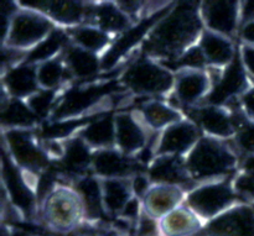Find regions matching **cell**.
<instances>
[{
  "label": "cell",
  "instance_id": "28",
  "mask_svg": "<svg viewBox=\"0 0 254 236\" xmlns=\"http://www.w3.org/2000/svg\"><path fill=\"white\" fill-rule=\"evenodd\" d=\"M103 207L107 214L121 215L127 203L134 197L130 181L126 178L101 180Z\"/></svg>",
  "mask_w": 254,
  "mask_h": 236
},
{
  "label": "cell",
  "instance_id": "34",
  "mask_svg": "<svg viewBox=\"0 0 254 236\" xmlns=\"http://www.w3.org/2000/svg\"><path fill=\"white\" fill-rule=\"evenodd\" d=\"M37 119L29 105L20 99H9L7 103H2L1 123L7 130L27 129L34 125Z\"/></svg>",
  "mask_w": 254,
  "mask_h": 236
},
{
  "label": "cell",
  "instance_id": "22",
  "mask_svg": "<svg viewBox=\"0 0 254 236\" xmlns=\"http://www.w3.org/2000/svg\"><path fill=\"white\" fill-rule=\"evenodd\" d=\"M2 83L12 99H29L40 91L37 82V66L20 63L6 69Z\"/></svg>",
  "mask_w": 254,
  "mask_h": 236
},
{
  "label": "cell",
  "instance_id": "27",
  "mask_svg": "<svg viewBox=\"0 0 254 236\" xmlns=\"http://www.w3.org/2000/svg\"><path fill=\"white\" fill-rule=\"evenodd\" d=\"M91 25L99 27L107 34H123L130 29L134 22L122 11L116 2H101L94 5L91 16Z\"/></svg>",
  "mask_w": 254,
  "mask_h": 236
},
{
  "label": "cell",
  "instance_id": "40",
  "mask_svg": "<svg viewBox=\"0 0 254 236\" xmlns=\"http://www.w3.org/2000/svg\"><path fill=\"white\" fill-rule=\"evenodd\" d=\"M233 188L241 199H245L247 203L254 202V172L245 171L237 176Z\"/></svg>",
  "mask_w": 254,
  "mask_h": 236
},
{
  "label": "cell",
  "instance_id": "45",
  "mask_svg": "<svg viewBox=\"0 0 254 236\" xmlns=\"http://www.w3.org/2000/svg\"><path fill=\"white\" fill-rule=\"evenodd\" d=\"M240 104L243 114L250 120L254 121V84L250 87L242 95L240 96Z\"/></svg>",
  "mask_w": 254,
  "mask_h": 236
},
{
  "label": "cell",
  "instance_id": "48",
  "mask_svg": "<svg viewBox=\"0 0 254 236\" xmlns=\"http://www.w3.org/2000/svg\"><path fill=\"white\" fill-rule=\"evenodd\" d=\"M240 36L243 44L254 47V20L241 25Z\"/></svg>",
  "mask_w": 254,
  "mask_h": 236
},
{
  "label": "cell",
  "instance_id": "32",
  "mask_svg": "<svg viewBox=\"0 0 254 236\" xmlns=\"http://www.w3.org/2000/svg\"><path fill=\"white\" fill-rule=\"evenodd\" d=\"M61 160L62 166L67 172L81 175L87 168L92 167L93 153L83 139L77 136L64 145V152Z\"/></svg>",
  "mask_w": 254,
  "mask_h": 236
},
{
  "label": "cell",
  "instance_id": "17",
  "mask_svg": "<svg viewBox=\"0 0 254 236\" xmlns=\"http://www.w3.org/2000/svg\"><path fill=\"white\" fill-rule=\"evenodd\" d=\"M174 88L179 103L185 106H193L207 98L212 89V81L207 72L185 69L179 72Z\"/></svg>",
  "mask_w": 254,
  "mask_h": 236
},
{
  "label": "cell",
  "instance_id": "12",
  "mask_svg": "<svg viewBox=\"0 0 254 236\" xmlns=\"http://www.w3.org/2000/svg\"><path fill=\"white\" fill-rule=\"evenodd\" d=\"M197 236H254V209L246 203L235 205L210 220Z\"/></svg>",
  "mask_w": 254,
  "mask_h": 236
},
{
  "label": "cell",
  "instance_id": "5",
  "mask_svg": "<svg viewBox=\"0 0 254 236\" xmlns=\"http://www.w3.org/2000/svg\"><path fill=\"white\" fill-rule=\"evenodd\" d=\"M56 29L50 17L36 10L20 7L10 22L2 46L29 52Z\"/></svg>",
  "mask_w": 254,
  "mask_h": 236
},
{
  "label": "cell",
  "instance_id": "23",
  "mask_svg": "<svg viewBox=\"0 0 254 236\" xmlns=\"http://www.w3.org/2000/svg\"><path fill=\"white\" fill-rule=\"evenodd\" d=\"M159 227L161 236H197L205 225L188 205H180L161 218Z\"/></svg>",
  "mask_w": 254,
  "mask_h": 236
},
{
  "label": "cell",
  "instance_id": "35",
  "mask_svg": "<svg viewBox=\"0 0 254 236\" xmlns=\"http://www.w3.org/2000/svg\"><path fill=\"white\" fill-rule=\"evenodd\" d=\"M69 76L62 54L37 66V82L41 89L56 91Z\"/></svg>",
  "mask_w": 254,
  "mask_h": 236
},
{
  "label": "cell",
  "instance_id": "44",
  "mask_svg": "<svg viewBox=\"0 0 254 236\" xmlns=\"http://www.w3.org/2000/svg\"><path fill=\"white\" fill-rule=\"evenodd\" d=\"M130 185L134 197L140 198V199L143 200V198L145 197L148 190L150 189L151 181L150 178H149V176L143 175V173H136V175L131 178Z\"/></svg>",
  "mask_w": 254,
  "mask_h": 236
},
{
  "label": "cell",
  "instance_id": "37",
  "mask_svg": "<svg viewBox=\"0 0 254 236\" xmlns=\"http://www.w3.org/2000/svg\"><path fill=\"white\" fill-rule=\"evenodd\" d=\"M164 67L171 71V68H175L180 71H185V69H201L203 71L206 66H208L207 61H206L203 52L198 45H193L190 48L186 49L179 58L174 59V61L168 62H160Z\"/></svg>",
  "mask_w": 254,
  "mask_h": 236
},
{
  "label": "cell",
  "instance_id": "47",
  "mask_svg": "<svg viewBox=\"0 0 254 236\" xmlns=\"http://www.w3.org/2000/svg\"><path fill=\"white\" fill-rule=\"evenodd\" d=\"M241 57H242L243 64H245L248 74L254 78V47L243 45V47L241 48Z\"/></svg>",
  "mask_w": 254,
  "mask_h": 236
},
{
  "label": "cell",
  "instance_id": "11",
  "mask_svg": "<svg viewBox=\"0 0 254 236\" xmlns=\"http://www.w3.org/2000/svg\"><path fill=\"white\" fill-rule=\"evenodd\" d=\"M20 6L36 10L42 12L47 17L64 26L74 27L83 25V22L91 21L92 11L94 4L86 1H68V0H31V1H20Z\"/></svg>",
  "mask_w": 254,
  "mask_h": 236
},
{
  "label": "cell",
  "instance_id": "24",
  "mask_svg": "<svg viewBox=\"0 0 254 236\" xmlns=\"http://www.w3.org/2000/svg\"><path fill=\"white\" fill-rule=\"evenodd\" d=\"M198 46L202 49L208 66L216 68H226L237 54L231 39L207 29L203 30Z\"/></svg>",
  "mask_w": 254,
  "mask_h": 236
},
{
  "label": "cell",
  "instance_id": "43",
  "mask_svg": "<svg viewBox=\"0 0 254 236\" xmlns=\"http://www.w3.org/2000/svg\"><path fill=\"white\" fill-rule=\"evenodd\" d=\"M116 4L134 24L139 22V16L141 15V11L146 10V2L144 1H118Z\"/></svg>",
  "mask_w": 254,
  "mask_h": 236
},
{
  "label": "cell",
  "instance_id": "49",
  "mask_svg": "<svg viewBox=\"0 0 254 236\" xmlns=\"http://www.w3.org/2000/svg\"><path fill=\"white\" fill-rule=\"evenodd\" d=\"M254 20V0L241 2V25Z\"/></svg>",
  "mask_w": 254,
  "mask_h": 236
},
{
  "label": "cell",
  "instance_id": "1",
  "mask_svg": "<svg viewBox=\"0 0 254 236\" xmlns=\"http://www.w3.org/2000/svg\"><path fill=\"white\" fill-rule=\"evenodd\" d=\"M203 32L201 4L180 1L155 25L143 44V51L159 62L174 61Z\"/></svg>",
  "mask_w": 254,
  "mask_h": 236
},
{
  "label": "cell",
  "instance_id": "15",
  "mask_svg": "<svg viewBox=\"0 0 254 236\" xmlns=\"http://www.w3.org/2000/svg\"><path fill=\"white\" fill-rule=\"evenodd\" d=\"M116 119V145L124 155L139 153L148 146V131L143 119L136 114L119 113Z\"/></svg>",
  "mask_w": 254,
  "mask_h": 236
},
{
  "label": "cell",
  "instance_id": "20",
  "mask_svg": "<svg viewBox=\"0 0 254 236\" xmlns=\"http://www.w3.org/2000/svg\"><path fill=\"white\" fill-rule=\"evenodd\" d=\"M183 199L184 190L179 186L153 185L143 198V210L156 220H160L180 207Z\"/></svg>",
  "mask_w": 254,
  "mask_h": 236
},
{
  "label": "cell",
  "instance_id": "8",
  "mask_svg": "<svg viewBox=\"0 0 254 236\" xmlns=\"http://www.w3.org/2000/svg\"><path fill=\"white\" fill-rule=\"evenodd\" d=\"M116 89L117 86L113 83H91L74 87L66 95H64L59 105L55 108V121L79 118L84 111L94 108L104 99L109 98Z\"/></svg>",
  "mask_w": 254,
  "mask_h": 236
},
{
  "label": "cell",
  "instance_id": "19",
  "mask_svg": "<svg viewBox=\"0 0 254 236\" xmlns=\"http://www.w3.org/2000/svg\"><path fill=\"white\" fill-rule=\"evenodd\" d=\"M22 175L24 173L17 170L11 158H7L6 155L2 156V178L9 199H11L15 207L19 208L20 212L27 217L34 209L35 197Z\"/></svg>",
  "mask_w": 254,
  "mask_h": 236
},
{
  "label": "cell",
  "instance_id": "42",
  "mask_svg": "<svg viewBox=\"0 0 254 236\" xmlns=\"http://www.w3.org/2000/svg\"><path fill=\"white\" fill-rule=\"evenodd\" d=\"M136 235L138 236H161L159 220L150 217L145 212H141L140 218L138 220L136 227Z\"/></svg>",
  "mask_w": 254,
  "mask_h": 236
},
{
  "label": "cell",
  "instance_id": "3",
  "mask_svg": "<svg viewBox=\"0 0 254 236\" xmlns=\"http://www.w3.org/2000/svg\"><path fill=\"white\" fill-rule=\"evenodd\" d=\"M122 83L138 95H161L175 86V77L160 62L145 56L129 64L122 76Z\"/></svg>",
  "mask_w": 254,
  "mask_h": 236
},
{
  "label": "cell",
  "instance_id": "39",
  "mask_svg": "<svg viewBox=\"0 0 254 236\" xmlns=\"http://www.w3.org/2000/svg\"><path fill=\"white\" fill-rule=\"evenodd\" d=\"M236 145L248 156H254V121L247 116L238 121L236 131Z\"/></svg>",
  "mask_w": 254,
  "mask_h": 236
},
{
  "label": "cell",
  "instance_id": "2",
  "mask_svg": "<svg viewBox=\"0 0 254 236\" xmlns=\"http://www.w3.org/2000/svg\"><path fill=\"white\" fill-rule=\"evenodd\" d=\"M193 181H215L235 172L238 158L235 151L220 139L201 138L185 158Z\"/></svg>",
  "mask_w": 254,
  "mask_h": 236
},
{
  "label": "cell",
  "instance_id": "6",
  "mask_svg": "<svg viewBox=\"0 0 254 236\" xmlns=\"http://www.w3.org/2000/svg\"><path fill=\"white\" fill-rule=\"evenodd\" d=\"M238 199L230 181L218 180L193 188L188 194L186 203L202 220H212L235 207Z\"/></svg>",
  "mask_w": 254,
  "mask_h": 236
},
{
  "label": "cell",
  "instance_id": "18",
  "mask_svg": "<svg viewBox=\"0 0 254 236\" xmlns=\"http://www.w3.org/2000/svg\"><path fill=\"white\" fill-rule=\"evenodd\" d=\"M92 168L101 180L126 178L133 175L138 162L114 148H104L93 153Z\"/></svg>",
  "mask_w": 254,
  "mask_h": 236
},
{
  "label": "cell",
  "instance_id": "33",
  "mask_svg": "<svg viewBox=\"0 0 254 236\" xmlns=\"http://www.w3.org/2000/svg\"><path fill=\"white\" fill-rule=\"evenodd\" d=\"M76 192L81 197L84 207V217L97 219L103 213V195H102L101 180L96 177H84L78 181L76 186ZM107 214V213H106Z\"/></svg>",
  "mask_w": 254,
  "mask_h": 236
},
{
  "label": "cell",
  "instance_id": "29",
  "mask_svg": "<svg viewBox=\"0 0 254 236\" xmlns=\"http://www.w3.org/2000/svg\"><path fill=\"white\" fill-rule=\"evenodd\" d=\"M140 118L153 130H165L170 125L184 120L180 111L160 100H148L144 103L140 109Z\"/></svg>",
  "mask_w": 254,
  "mask_h": 236
},
{
  "label": "cell",
  "instance_id": "25",
  "mask_svg": "<svg viewBox=\"0 0 254 236\" xmlns=\"http://www.w3.org/2000/svg\"><path fill=\"white\" fill-rule=\"evenodd\" d=\"M62 58L71 76L83 81L96 77L102 69L101 58H98L96 53L86 51L73 44L64 48L62 52Z\"/></svg>",
  "mask_w": 254,
  "mask_h": 236
},
{
  "label": "cell",
  "instance_id": "36",
  "mask_svg": "<svg viewBox=\"0 0 254 236\" xmlns=\"http://www.w3.org/2000/svg\"><path fill=\"white\" fill-rule=\"evenodd\" d=\"M97 115H86L73 119H64V120L54 121V123L45 125L41 134L46 140H60L66 136H69L79 126H87Z\"/></svg>",
  "mask_w": 254,
  "mask_h": 236
},
{
  "label": "cell",
  "instance_id": "13",
  "mask_svg": "<svg viewBox=\"0 0 254 236\" xmlns=\"http://www.w3.org/2000/svg\"><path fill=\"white\" fill-rule=\"evenodd\" d=\"M200 139V128L193 121L181 120L166 128L158 138L155 155L181 156L189 153Z\"/></svg>",
  "mask_w": 254,
  "mask_h": 236
},
{
  "label": "cell",
  "instance_id": "7",
  "mask_svg": "<svg viewBox=\"0 0 254 236\" xmlns=\"http://www.w3.org/2000/svg\"><path fill=\"white\" fill-rule=\"evenodd\" d=\"M174 4L166 5L158 12L148 15L145 17H141L140 21L134 24L130 29L124 31L123 34L119 35L118 39L109 46L106 53L101 58L102 69L104 71H109V69L114 68L118 64V62L123 58L124 56L129 53L134 47L138 46L139 44H144L146 37L151 32V30L155 27V25L163 19L168 12L173 9Z\"/></svg>",
  "mask_w": 254,
  "mask_h": 236
},
{
  "label": "cell",
  "instance_id": "10",
  "mask_svg": "<svg viewBox=\"0 0 254 236\" xmlns=\"http://www.w3.org/2000/svg\"><path fill=\"white\" fill-rule=\"evenodd\" d=\"M248 76L250 74L243 64L240 52V54H236L235 59L221 72L220 78L213 83L206 101L210 105L222 106L231 100L240 98L252 86Z\"/></svg>",
  "mask_w": 254,
  "mask_h": 236
},
{
  "label": "cell",
  "instance_id": "30",
  "mask_svg": "<svg viewBox=\"0 0 254 236\" xmlns=\"http://www.w3.org/2000/svg\"><path fill=\"white\" fill-rule=\"evenodd\" d=\"M68 40L69 37L66 31L55 29L44 41L27 52L24 63L39 66L44 62L56 58L59 54L61 56L64 48L68 46Z\"/></svg>",
  "mask_w": 254,
  "mask_h": 236
},
{
  "label": "cell",
  "instance_id": "16",
  "mask_svg": "<svg viewBox=\"0 0 254 236\" xmlns=\"http://www.w3.org/2000/svg\"><path fill=\"white\" fill-rule=\"evenodd\" d=\"M192 120L210 138L226 139L236 135L238 126L237 116H232L223 106L203 105L190 111Z\"/></svg>",
  "mask_w": 254,
  "mask_h": 236
},
{
  "label": "cell",
  "instance_id": "31",
  "mask_svg": "<svg viewBox=\"0 0 254 236\" xmlns=\"http://www.w3.org/2000/svg\"><path fill=\"white\" fill-rule=\"evenodd\" d=\"M69 40L72 44L92 53H98L103 49L109 48L111 39L107 32L94 25H79V26L69 27L67 30Z\"/></svg>",
  "mask_w": 254,
  "mask_h": 236
},
{
  "label": "cell",
  "instance_id": "38",
  "mask_svg": "<svg viewBox=\"0 0 254 236\" xmlns=\"http://www.w3.org/2000/svg\"><path fill=\"white\" fill-rule=\"evenodd\" d=\"M55 101H56V91H46L41 89L27 99L26 104L31 109L32 113L37 118H46L50 114L51 109L55 110Z\"/></svg>",
  "mask_w": 254,
  "mask_h": 236
},
{
  "label": "cell",
  "instance_id": "4",
  "mask_svg": "<svg viewBox=\"0 0 254 236\" xmlns=\"http://www.w3.org/2000/svg\"><path fill=\"white\" fill-rule=\"evenodd\" d=\"M42 219L52 230L71 233L81 224L84 207L76 189L57 187L44 200L41 208Z\"/></svg>",
  "mask_w": 254,
  "mask_h": 236
},
{
  "label": "cell",
  "instance_id": "9",
  "mask_svg": "<svg viewBox=\"0 0 254 236\" xmlns=\"http://www.w3.org/2000/svg\"><path fill=\"white\" fill-rule=\"evenodd\" d=\"M9 156L14 163L27 172L44 170L49 163L47 152L40 147L27 129H10L5 133Z\"/></svg>",
  "mask_w": 254,
  "mask_h": 236
},
{
  "label": "cell",
  "instance_id": "46",
  "mask_svg": "<svg viewBox=\"0 0 254 236\" xmlns=\"http://www.w3.org/2000/svg\"><path fill=\"white\" fill-rule=\"evenodd\" d=\"M139 198L136 197H133L130 200H129L128 203H127V205L124 207L123 212H122L121 217L123 218V219H126L127 222H136L138 223L139 218H140L141 215V210L140 212V203H139Z\"/></svg>",
  "mask_w": 254,
  "mask_h": 236
},
{
  "label": "cell",
  "instance_id": "26",
  "mask_svg": "<svg viewBox=\"0 0 254 236\" xmlns=\"http://www.w3.org/2000/svg\"><path fill=\"white\" fill-rule=\"evenodd\" d=\"M79 136L91 148H112L116 145V119L111 114H99L81 131Z\"/></svg>",
  "mask_w": 254,
  "mask_h": 236
},
{
  "label": "cell",
  "instance_id": "41",
  "mask_svg": "<svg viewBox=\"0 0 254 236\" xmlns=\"http://www.w3.org/2000/svg\"><path fill=\"white\" fill-rule=\"evenodd\" d=\"M17 5H19V2L5 1V0L0 1V30H1L2 41L6 37L7 30H9L12 17H14V15L19 10Z\"/></svg>",
  "mask_w": 254,
  "mask_h": 236
},
{
  "label": "cell",
  "instance_id": "21",
  "mask_svg": "<svg viewBox=\"0 0 254 236\" xmlns=\"http://www.w3.org/2000/svg\"><path fill=\"white\" fill-rule=\"evenodd\" d=\"M148 176L155 185H173L183 187L192 181L185 160L180 156H156L149 167Z\"/></svg>",
  "mask_w": 254,
  "mask_h": 236
},
{
  "label": "cell",
  "instance_id": "14",
  "mask_svg": "<svg viewBox=\"0 0 254 236\" xmlns=\"http://www.w3.org/2000/svg\"><path fill=\"white\" fill-rule=\"evenodd\" d=\"M201 17L207 30L230 39L241 24V2L203 1L201 2Z\"/></svg>",
  "mask_w": 254,
  "mask_h": 236
}]
</instances>
